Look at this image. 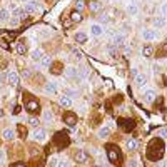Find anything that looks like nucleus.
Wrapping results in <instances>:
<instances>
[{
    "label": "nucleus",
    "instance_id": "obj_42",
    "mask_svg": "<svg viewBox=\"0 0 167 167\" xmlns=\"http://www.w3.org/2000/svg\"><path fill=\"white\" fill-rule=\"evenodd\" d=\"M109 55H110L112 58H115V57H117V50H115L114 47H110V48H109Z\"/></svg>",
    "mask_w": 167,
    "mask_h": 167
},
{
    "label": "nucleus",
    "instance_id": "obj_19",
    "mask_svg": "<svg viewBox=\"0 0 167 167\" xmlns=\"http://www.w3.org/2000/svg\"><path fill=\"white\" fill-rule=\"evenodd\" d=\"M45 92H47L48 95H55L57 92H58L57 84H55V82H47V84H45Z\"/></svg>",
    "mask_w": 167,
    "mask_h": 167
},
{
    "label": "nucleus",
    "instance_id": "obj_5",
    "mask_svg": "<svg viewBox=\"0 0 167 167\" xmlns=\"http://www.w3.org/2000/svg\"><path fill=\"white\" fill-rule=\"evenodd\" d=\"M119 125H120V129L124 132H130V130H134V127H135V124H134V120H132V119H120Z\"/></svg>",
    "mask_w": 167,
    "mask_h": 167
},
{
    "label": "nucleus",
    "instance_id": "obj_22",
    "mask_svg": "<svg viewBox=\"0 0 167 167\" xmlns=\"http://www.w3.org/2000/svg\"><path fill=\"white\" fill-rule=\"evenodd\" d=\"M58 104L62 107H65V109H68V107H72V99L68 95H62L60 99H58Z\"/></svg>",
    "mask_w": 167,
    "mask_h": 167
},
{
    "label": "nucleus",
    "instance_id": "obj_32",
    "mask_svg": "<svg viewBox=\"0 0 167 167\" xmlns=\"http://www.w3.org/2000/svg\"><path fill=\"white\" fill-rule=\"evenodd\" d=\"M2 135H3V139H5V140H12L13 137H15V134H13V130H12V129H5Z\"/></svg>",
    "mask_w": 167,
    "mask_h": 167
},
{
    "label": "nucleus",
    "instance_id": "obj_26",
    "mask_svg": "<svg viewBox=\"0 0 167 167\" xmlns=\"http://www.w3.org/2000/svg\"><path fill=\"white\" fill-rule=\"evenodd\" d=\"M70 18H72V22H73V23H77V22H82V20H84L82 13H80V12H77V10H73V12L70 13Z\"/></svg>",
    "mask_w": 167,
    "mask_h": 167
},
{
    "label": "nucleus",
    "instance_id": "obj_11",
    "mask_svg": "<svg viewBox=\"0 0 167 167\" xmlns=\"http://www.w3.org/2000/svg\"><path fill=\"white\" fill-rule=\"evenodd\" d=\"M87 7H89V10H90L92 13H99V12L102 10V3H100V0H89Z\"/></svg>",
    "mask_w": 167,
    "mask_h": 167
},
{
    "label": "nucleus",
    "instance_id": "obj_35",
    "mask_svg": "<svg viewBox=\"0 0 167 167\" xmlns=\"http://www.w3.org/2000/svg\"><path fill=\"white\" fill-rule=\"evenodd\" d=\"M17 132H18V135H20L22 139H25L27 130H25V127H23V124H17Z\"/></svg>",
    "mask_w": 167,
    "mask_h": 167
},
{
    "label": "nucleus",
    "instance_id": "obj_21",
    "mask_svg": "<svg viewBox=\"0 0 167 167\" xmlns=\"http://www.w3.org/2000/svg\"><path fill=\"white\" fill-rule=\"evenodd\" d=\"M87 38H89V37H87L85 32H77L75 35H73V40H75L77 43H85Z\"/></svg>",
    "mask_w": 167,
    "mask_h": 167
},
{
    "label": "nucleus",
    "instance_id": "obj_48",
    "mask_svg": "<svg viewBox=\"0 0 167 167\" xmlns=\"http://www.w3.org/2000/svg\"><path fill=\"white\" fill-rule=\"evenodd\" d=\"M137 73H139V68H132V75H134V77H135V75H137Z\"/></svg>",
    "mask_w": 167,
    "mask_h": 167
},
{
    "label": "nucleus",
    "instance_id": "obj_25",
    "mask_svg": "<svg viewBox=\"0 0 167 167\" xmlns=\"http://www.w3.org/2000/svg\"><path fill=\"white\" fill-rule=\"evenodd\" d=\"M110 135V129H109V127H100V129H99V137H100V139H107V137H109Z\"/></svg>",
    "mask_w": 167,
    "mask_h": 167
},
{
    "label": "nucleus",
    "instance_id": "obj_31",
    "mask_svg": "<svg viewBox=\"0 0 167 167\" xmlns=\"http://www.w3.org/2000/svg\"><path fill=\"white\" fill-rule=\"evenodd\" d=\"M40 67H50V63H52V57H48V55H43V58L40 62Z\"/></svg>",
    "mask_w": 167,
    "mask_h": 167
},
{
    "label": "nucleus",
    "instance_id": "obj_4",
    "mask_svg": "<svg viewBox=\"0 0 167 167\" xmlns=\"http://www.w3.org/2000/svg\"><path fill=\"white\" fill-rule=\"evenodd\" d=\"M73 160H75L77 164H84V162L89 160V155H87V152L84 149H77L73 152Z\"/></svg>",
    "mask_w": 167,
    "mask_h": 167
},
{
    "label": "nucleus",
    "instance_id": "obj_34",
    "mask_svg": "<svg viewBox=\"0 0 167 167\" xmlns=\"http://www.w3.org/2000/svg\"><path fill=\"white\" fill-rule=\"evenodd\" d=\"M157 137L162 140H165L167 139V127H160L159 130H157Z\"/></svg>",
    "mask_w": 167,
    "mask_h": 167
},
{
    "label": "nucleus",
    "instance_id": "obj_9",
    "mask_svg": "<svg viewBox=\"0 0 167 167\" xmlns=\"http://www.w3.org/2000/svg\"><path fill=\"white\" fill-rule=\"evenodd\" d=\"M18 73L15 72V70H10L7 73V82H8V85H12V87H17L18 85Z\"/></svg>",
    "mask_w": 167,
    "mask_h": 167
},
{
    "label": "nucleus",
    "instance_id": "obj_2",
    "mask_svg": "<svg viewBox=\"0 0 167 167\" xmlns=\"http://www.w3.org/2000/svg\"><path fill=\"white\" fill-rule=\"evenodd\" d=\"M107 150V159H109L110 164L114 165H120V160H122V155H120V149L114 144H109L105 147Z\"/></svg>",
    "mask_w": 167,
    "mask_h": 167
},
{
    "label": "nucleus",
    "instance_id": "obj_1",
    "mask_svg": "<svg viewBox=\"0 0 167 167\" xmlns=\"http://www.w3.org/2000/svg\"><path fill=\"white\" fill-rule=\"evenodd\" d=\"M162 152H164V145H162V139L155 137L154 140L149 144V149H147V157L150 160H159L162 157Z\"/></svg>",
    "mask_w": 167,
    "mask_h": 167
},
{
    "label": "nucleus",
    "instance_id": "obj_47",
    "mask_svg": "<svg viewBox=\"0 0 167 167\" xmlns=\"http://www.w3.org/2000/svg\"><path fill=\"white\" fill-rule=\"evenodd\" d=\"M23 75H25V77H30V68H25V70H23Z\"/></svg>",
    "mask_w": 167,
    "mask_h": 167
},
{
    "label": "nucleus",
    "instance_id": "obj_41",
    "mask_svg": "<svg viewBox=\"0 0 167 167\" xmlns=\"http://www.w3.org/2000/svg\"><path fill=\"white\" fill-rule=\"evenodd\" d=\"M57 162H58L57 157H52V159L48 160V165H50V167H57Z\"/></svg>",
    "mask_w": 167,
    "mask_h": 167
},
{
    "label": "nucleus",
    "instance_id": "obj_8",
    "mask_svg": "<svg viewBox=\"0 0 167 167\" xmlns=\"http://www.w3.org/2000/svg\"><path fill=\"white\" fill-rule=\"evenodd\" d=\"M63 122H65L68 127H73L77 124V115L73 114V112H65V114H63Z\"/></svg>",
    "mask_w": 167,
    "mask_h": 167
},
{
    "label": "nucleus",
    "instance_id": "obj_29",
    "mask_svg": "<svg viewBox=\"0 0 167 167\" xmlns=\"http://www.w3.org/2000/svg\"><path fill=\"white\" fill-rule=\"evenodd\" d=\"M17 52L20 53V55H23V53H27V45H25V42L20 40L17 43Z\"/></svg>",
    "mask_w": 167,
    "mask_h": 167
},
{
    "label": "nucleus",
    "instance_id": "obj_16",
    "mask_svg": "<svg viewBox=\"0 0 167 167\" xmlns=\"http://www.w3.org/2000/svg\"><path fill=\"white\" fill-rule=\"evenodd\" d=\"M125 147H127V150L134 152V150L139 149V140H137L135 137H130V139H127V142H125Z\"/></svg>",
    "mask_w": 167,
    "mask_h": 167
},
{
    "label": "nucleus",
    "instance_id": "obj_36",
    "mask_svg": "<svg viewBox=\"0 0 167 167\" xmlns=\"http://www.w3.org/2000/svg\"><path fill=\"white\" fill-rule=\"evenodd\" d=\"M60 68H62V63H55V65H52L50 63V73H60Z\"/></svg>",
    "mask_w": 167,
    "mask_h": 167
},
{
    "label": "nucleus",
    "instance_id": "obj_39",
    "mask_svg": "<svg viewBox=\"0 0 167 167\" xmlns=\"http://www.w3.org/2000/svg\"><path fill=\"white\" fill-rule=\"evenodd\" d=\"M28 124H30L32 127H37L38 124H40V120H38L37 117H30V120H28Z\"/></svg>",
    "mask_w": 167,
    "mask_h": 167
},
{
    "label": "nucleus",
    "instance_id": "obj_7",
    "mask_svg": "<svg viewBox=\"0 0 167 167\" xmlns=\"http://www.w3.org/2000/svg\"><path fill=\"white\" fill-rule=\"evenodd\" d=\"M32 139L35 140V142H43V140L47 139V132H45V129H38V127H37V129L32 132Z\"/></svg>",
    "mask_w": 167,
    "mask_h": 167
},
{
    "label": "nucleus",
    "instance_id": "obj_30",
    "mask_svg": "<svg viewBox=\"0 0 167 167\" xmlns=\"http://www.w3.org/2000/svg\"><path fill=\"white\" fill-rule=\"evenodd\" d=\"M65 75H67L68 78L77 77V68H75V67H67V68H65Z\"/></svg>",
    "mask_w": 167,
    "mask_h": 167
},
{
    "label": "nucleus",
    "instance_id": "obj_49",
    "mask_svg": "<svg viewBox=\"0 0 167 167\" xmlns=\"http://www.w3.org/2000/svg\"><path fill=\"white\" fill-rule=\"evenodd\" d=\"M20 2H28V0H20Z\"/></svg>",
    "mask_w": 167,
    "mask_h": 167
},
{
    "label": "nucleus",
    "instance_id": "obj_33",
    "mask_svg": "<svg viewBox=\"0 0 167 167\" xmlns=\"http://www.w3.org/2000/svg\"><path fill=\"white\" fill-rule=\"evenodd\" d=\"M8 17H10V13H8L7 8H0V20H2V22H7Z\"/></svg>",
    "mask_w": 167,
    "mask_h": 167
},
{
    "label": "nucleus",
    "instance_id": "obj_27",
    "mask_svg": "<svg viewBox=\"0 0 167 167\" xmlns=\"http://www.w3.org/2000/svg\"><path fill=\"white\" fill-rule=\"evenodd\" d=\"M157 57H160V58L167 57V42H164V43H162V45L159 47V52H157Z\"/></svg>",
    "mask_w": 167,
    "mask_h": 167
},
{
    "label": "nucleus",
    "instance_id": "obj_20",
    "mask_svg": "<svg viewBox=\"0 0 167 167\" xmlns=\"http://www.w3.org/2000/svg\"><path fill=\"white\" fill-rule=\"evenodd\" d=\"M112 43H114L115 47H120V45H124L125 43V37L122 35V33H115L114 38H112Z\"/></svg>",
    "mask_w": 167,
    "mask_h": 167
},
{
    "label": "nucleus",
    "instance_id": "obj_23",
    "mask_svg": "<svg viewBox=\"0 0 167 167\" xmlns=\"http://www.w3.org/2000/svg\"><path fill=\"white\" fill-rule=\"evenodd\" d=\"M142 55H144L145 58L152 57V55H154V47L149 45V43H147V45H144V47H142Z\"/></svg>",
    "mask_w": 167,
    "mask_h": 167
},
{
    "label": "nucleus",
    "instance_id": "obj_37",
    "mask_svg": "<svg viewBox=\"0 0 167 167\" xmlns=\"http://www.w3.org/2000/svg\"><path fill=\"white\" fill-rule=\"evenodd\" d=\"M84 8H85V2H84V0H77V2H75V10L82 13Z\"/></svg>",
    "mask_w": 167,
    "mask_h": 167
},
{
    "label": "nucleus",
    "instance_id": "obj_6",
    "mask_svg": "<svg viewBox=\"0 0 167 167\" xmlns=\"http://www.w3.org/2000/svg\"><path fill=\"white\" fill-rule=\"evenodd\" d=\"M25 109L30 112V114H35V112L40 110V104L33 99H28V100H25Z\"/></svg>",
    "mask_w": 167,
    "mask_h": 167
},
{
    "label": "nucleus",
    "instance_id": "obj_28",
    "mask_svg": "<svg viewBox=\"0 0 167 167\" xmlns=\"http://www.w3.org/2000/svg\"><path fill=\"white\" fill-rule=\"evenodd\" d=\"M23 15H25V8H22V7H17V8H13V17H17V18H23Z\"/></svg>",
    "mask_w": 167,
    "mask_h": 167
},
{
    "label": "nucleus",
    "instance_id": "obj_24",
    "mask_svg": "<svg viewBox=\"0 0 167 167\" xmlns=\"http://www.w3.org/2000/svg\"><path fill=\"white\" fill-rule=\"evenodd\" d=\"M30 55H32V58L35 62H40L42 58H43V50H42V48H35V50H32Z\"/></svg>",
    "mask_w": 167,
    "mask_h": 167
},
{
    "label": "nucleus",
    "instance_id": "obj_46",
    "mask_svg": "<svg viewBox=\"0 0 167 167\" xmlns=\"http://www.w3.org/2000/svg\"><path fill=\"white\" fill-rule=\"evenodd\" d=\"M3 159H5V152H3L2 149H0V162H2Z\"/></svg>",
    "mask_w": 167,
    "mask_h": 167
},
{
    "label": "nucleus",
    "instance_id": "obj_44",
    "mask_svg": "<svg viewBox=\"0 0 167 167\" xmlns=\"http://www.w3.org/2000/svg\"><path fill=\"white\" fill-rule=\"evenodd\" d=\"M127 167H139V165H137V160L132 159V160H129V165H127Z\"/></svg>",
    "mask_w": 167,
    "mask_h": 167
},
{
    "label": "nucleus",
    "instance_id": "obj_45",
    "mask_svg": "<svg viewBox=\"0 0 167 167\" xmlns=\"http://www.w3.org/2000/svg\"><path fill=\"white\" fill-rule=\"evenodd\" d=\"M12 167H27V165L23 164V162H15V164H13Z\"/></svg>",
    "mask_w": 167,
    "mask_h": 167
},
{
    "label": "nucleus",
    "instance_id": "obj_40",
    "mask_svg": "<svg viewBox=\"0 0 167 167\" xmlns=\"http://www.w3.org/2000/svg\"><path fill=\"white\" fill-rule=\"evenodd\" d=\"M160 13H162V17H165V18H167V2L162 3V7H160Z\"/></svg>",
    "mask_w": 167,
    "mask_h": 167
},
{
    "label": "nucleus",
    "instance_id": "obj_15",
    "mask_svg": "<svg viewBox=\"0 0 167 167\" xmlns=\"http://www.w3.org/2000/svg\"><path fill=\"white\" fill-rule=\"evenodd\" d=\"M125 10H127V13H129V17H135L137 13H139V7H137L135 2H129L125 5Z\"/></svg>",
    "mask_w": 167,
    "mask_h": 167
},
{
    "label": "nucleus",
    "instance_id": "obj_10",
    "mask_svg": "<svg viewBox=\"0 0 167 167\" xmlns=\"http://www.w3.org/2000/svg\"><path fill=\"white\" fill-rule=\"evenodd\" d=\"M53 112L50 110V109H45L42 112V120H43V124H47V125H52L53 124Z\"/></svg>",
    "mask_w": 167,
    "mask_h": 167
},
{
    "label": "nucleus",
    "instance_id": "obj_43",
    "mask_svg": "<svg viewBox=\"0 0 167 167\" xmlns=\"http://www.w3.org/2000/svg\"><path fill=\"white\" fill-rule=\"evenodd\" d=\"M72 53H73V57H75L77 60H80V57H82V55H80V52H78V50H75V48H73Z\"/></svg>",
    "mask_w": 167,
    "mask_h": 167
},
{
    "label": "nucleus",
    "instance_id": "obj_3",
    "mask_svg": "<svg viewBox=\"0 0 167 167\" xmlns=\"http://www.w3.org/2000/svg\"><path fill=\"white\" fill-rule=\"evenodd\" d=\"M142 38H144L145 42H154L159 38V33H157L155 28H144V30H142Z\"/></svg>",
    "mask_w": 167,
    "mask_h": 167
},
{
    "label": "nucleus",
    "instance_id": "obj_38",
    "mask_svg": "<svg viewBox=\"0 0 167 167\" xmlns=\"http://www.w3.org/2000/svg\"><path fill=\"white\" fill-rule=\"evenodd\" d=\"M57 167H70V164H68L67 159H62V160L57 162Z\"/></svg>",
    "mask_w": 167,
    "mask_h": 167
},
{
    "label": "nucleus",
    "instance_id": "obj_14",
    "mask_svg": "<svg viewBox=\"0 0 167 167\" xmlns=\"http://www.w3.org/2000/svg\"><path fill=\"white\" fill-rule=\"evenodd\" d=\"M147 80H149V77H147V73H144V72H139V73L135 75V85L139 87V89L145 85Z\"/></svg>",
    "mask_w": 167,
    "mask_h": 167
},
{
    "label": "nucleus",
    "instance_id": "obj_18",
    "mask_svg": "<svg viewBox=\"0 0 167 167\" xmlns=\"http://www.w3.org/2000/svg\"><path fill=\"white\" fill-rule=\"evenodd\" d=\"M152 23H154V27H152V28H155V30H157V28H164L167 22H165V17L159 15V17H155L154 20H152Z\"/></svg>",
    "mask_w": 167,
    "mask_h": 167
},
{
    "label": "nucleus",
    "instance_id": "obj_13",
    "mask_svg": "<svg viewBox=\"0 0 167 167\" xmlns=\"http://www.w3.org/2000/svg\"><path fill=\"white\" fill-rule=\"evenodd\" d=\"M89 30H90V35L92 37H100L102 33H104V27H102L100 23H92Z\"/></svg>",
    "mask_w": 167,
    "mask_h": 167
},
{
    "label": "nucleus",
    "instance_id": "obj_12",
    "mask_svg": "<svg viewBox=\"0 0 167 167\" xmlns=\"http://www.w3.org/2000/svg\"><path fill=\"white\" fill-rule=\"evenodd\" d=\"M23 8H25V13H32V12L38 10V8H40V5H38V0H28Z\"/></svg>",
    "mask_w": 167,
    "mask_h": 167
},
{
    "label": "nucleus",
    "instance_id": "obj_17",
    "mask_svg": "<svg viewBox=\"0 0 167 167\" xmlns=\"http://www.w3.org/2000/svg\"><path fill=\"white\" fill-rule=\"evenodd\" d=\"M144 100L147 102V104H150V102H154L155 100V97H157V94H155V90L154 89H149V90H145L144 92Z\"/></svg>",
    "mask_w": 167,
    "mask_h": 167
}]
</instances>
